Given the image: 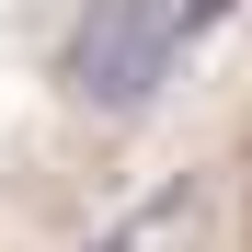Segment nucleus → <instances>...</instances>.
I'll use <instances>...</instances> for the list:
<instances>
[{
    "label": "nucleus",
    "mask_w": 252,
    "mask_h": 252,
    "mask_svg": "<svg viewBox=\"0 0 252 252\" xmlns=\"http://www.w3.org/2000/svg\"><path fill=\"white\" fill-rule=\"evenodd\" d=\"M218 12H241V0H184V46H195V34L218 23Z\"/></svg>",
    "instance_id": "obj_2"
},
{
    "label": "nucleus",
    "mask_w": 252,
    "mask_h": 252,
    "mask_svg": "<svg viewBox=\"0 0 252 252\" xmlns=\"http://www.w3.org/2000/svg\"><path fill=\"white\" fill-rule=\"evenodd\" d=\"M184 69V0H69L58 46H46V92L92 126H138Z\"/></svg>",
    "instance_id": "obj_1"
}]
</instances>
